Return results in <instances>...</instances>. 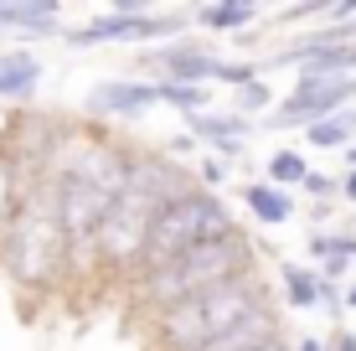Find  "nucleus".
<instances>
[{"label": "nucleus", "mask_w": 356, "mask_h": 351, "mask_svg": "<svg viewBox=\"0 0 356 351\" xmlns=\"http://www.w3.org/2000/svg\"><path fill=\"white\" fill-rule=\"evenodd\" d=\"M268 186H279V191H289V186H305V176H310V165H305V155L300 150H274L268 155Z\"/></svg>", "instance_id": "nucleus-21"}, {"label": "nucleus", "mask_w": 356, "mask_h": 351, "mask_svg": "<svg viewBox=\"0 0 356 351\" xmlns=\"http://www.w3.org/2000/svg\"><path fill=\"white\" fill-rule=\"evenodd\" d=\"M191 191H196V171H186L181 161H170L165 150H140V155H129V165H124V191H119V197L140 202L145 212H161L170 202L191 197Z\"/></svg>", "instance_id": "nucleus-7"}, {"label": "nucleus", "mask_w": 356, "mask_h": 351, "mask_svg": "<svg viewBox=\"0 0 356 351\" xmlns=\"http://www.w3.org/2000/svg\"><path fill=\"white\" fill-rule=\"evenodd\" d=\"M330 351H356V336H351V331H336V341H330Z\"/></svg>", "instance_id": "nucleus-28"}, {"label": "nucleus", "mask_w": 356, "mask_h": 351, "mask_svg": "<svg viewBox=\"0 0 356 351\" xmlns=\"http://www.w3.org/2000/svg\"><path fill=\"white\" fill-rule=\"evenodd\" d=\"M243 202H248V212L259 217V222H274V227H284L294 217V197H289V191H279V186H268V181L243 186Z\"/></svg>", "instance_id": "nucleus-17"}, {"label": "nucleus", "mask_w": 356, "mask_h": 351, "mask_svg": "<svg viewBox=\"0 0 356 351\" xmlns=\"http://www.w3.org/2000/svg\"><path fill=\"white\" fill-rule=\"evenodd\" d=\"M253 259H259L253 238L227 233V238H212V243H196L186 253H176V259L155 263V269H140L134 284H140V300L150 310H170V305H181V300H191V295H207V289H217L227 279L253 274Z\"/></svg>", "instance_id": "nucleus-1"}, {"label": "nucleus", "mask_w": 356, "mask_h": 351, "mask_svg": "<svg viewBox=\"0 0 356 351\" xmlns=\"http://www.w3.org/2000/svg\"><path fill=\"white\" fill-rule=\"evenodd\" d=\"M253 129H259V119H243V114H212V108H202V114H191V119H186V135H191V140L217 145L222 155H243V145H248Z\"/></svg>", "instance_id": "nucleus-12"}, {"label": "nucleus", "mask_w": 356, "mask_h": 351, "mask_svg": "<svg viewBox=\"0 0 356 351\" xmlns=\"http://www.w3.org/2000/svg\"><path fill=\"white\" fill-rule=\"evenodd\" d=\"M196 176H202V181H207V191H212L217 181H227V165H222V161H202V165H196Z\"/></svg>", "instance_id": "nucleus-27"}, {"label": "nucleus", "mask_w": 356, "mask_h": 351, "mask_svg": "<svg viewBox=\"0 0 356 351\" xmlns=\"http://www.w3.org/2000/svg\"><path fill=\"white\" fill-rule=\"evenodd\" d=\"M274 63L300 67V72H356V47H315V42H294L284 52H274Z\"/></svg>", "instance_id": "nucleus-14"}, {"label": "nucleus", "mask_w": 356, "mask_h": 351, "mask_svg": "<svg viewBox=\"0 0 356 351\" xmlns=\"http://www.w3.org/2000/svg\"><path fill=\"white\" fill-rule=\"evenodd\" d=\"M16 207H21V181H16V171H10L6 161H0V233L10 227Z\"/></svg>", "instance_id": "nucleus-25"}, {"label": "nucleus", "mask_w": 356, "mask_h": 351, "mask_svg": "<svg viewBox=\"0 0 356 351\" xmlns=\"http://www.w3.org/2000/svg\"><path fill=\"white\" fill-rule=\"evenodd\" d=\"M305 140H310L315 150H346V145L356 140V108H341V114L310 124V129H305Z\"/></svg>", "instance_id": "nucleus-18"}, {"label": "nucleus", "mask_w": 356, "mask_h": 351, "mask_svg": "<svg viewBox=\"0 0 356 351\" xmlns=\"http://www.w3.org/2000/svg\"><path fill=\"white\" fill-rule=\"evenodd\" d=\"M294 351H330V346L321 341V336H305V341H300V346H294Z\"/></svg>", "instance_id": "nucleus-29"}, {"label": "nucleus", "mask_w": 356, "mask_h": 351, "mask_svg": "<svg viewBox=\"0 0 356 351\" xmlns=\"http://www.w3.org/2000/svg\"><path fill=\"white\" fill-rule=\"evenodd\" d=\"M356 99V72H300V83L289 88V99H279L274 104V119H259V124L268 129H310V124H321V119L330 114H341V108H351Z\"/></svg>", "instance_id": "nucleus-5"}, {"label": "nucleus", "mask_w": 356, "mask_h": 351, "mask_svg": "<svg viewBox=\"0 0 356 351\" xmlns=\"http://www.w3.org/2000/svg\"><path fill=\"white\" fill-rule=\"evenodd\" d=\"M264 108H274V93H268L264 78H248L243 88H232V114L253 119V114H264Z\"/></svg>", "instance_id": "nucleus-23"}, {"label": "nucleus", "mask_w": 356, "mask_h": 351, "mask_svg": "<svg viewBox=\"0 0 356 351\" xmlns=\"http://www.w3.org/2000/svg\"><path fill=\"white\" fill-rule=\"evenodd\" d=\"M268 341H279V316H274V305H264V310H253V316H243L232 331H222L217 341H207L202 351H264Z\"/></svg>", "instance_id": "nucleus-13"}, {"label": "nucleus", "mask_w": 356, "mask_h": 351, "mask_svg": "<svg viewBox=\"0 0 356 351\" xmlns=\"http://www.w3.org/2000/svg\"><path fill=\"white\" fill-rule=\"evenodd\" d=\"M279 279H284V300L294 310H310L321 300V274L315 269H300V263H279Z\"/></svg>", "instance_id": "nucleus-19"}, {"label": "nucleus", "mask_w": 356, "mask_h": 351, "mask_svg": "<svg viewBox=\"0 0 356 351\" xmlns=\"http://www.w3.org/2000/svg\"><path fill=\"white\" fill-rule=\"evenodd\" d=\"M310 259L321 263V259H356V233H315L310 238Z\"/></svg>", "instance_id": "nucleus-24"}, {"label": "nucleus", "mask_w": 356, "mask_h": 351, "mask_svg": "<svg viewBox=\"0 0 356 351\" xmlns=\"http://www.w3.org/2000/svg\"><path fill=\"white\" fill-rule=\"evenodd\" d=\"M47 202H52V217H57V227H63L72 259L93 248V238H98V227H104V217L114 212V197H104V191L83 186V181H67V176H47Z\"/></svg>", "instance_id": "nucleus-6"}, {"label": "nucleus", "mask_w": 356, "mask_h": 351, "mask_svg": "<svg viewBox=\"0 0 356 351\" xmlns=\"http://www.w3.org/2000/svg\"><path fill=\"white\" fill-rule=\"evenodd\" d=\"M305 191H310V197H336V191H341V181L336 176H305Z\"/></svg>", "instance_id": "nucleus-26"}, {"label": "nucleus", "mask_w": 356, "mask_h": 351, "mask_svg": "<svg viewBox=\"0 0 356 351\" xmlns=\"http://www.w3.org/2000/svg\"><path fill=\"white\" fill-rule=\"evenodd\" d=\"M346 161H351V171H356V140L346 145Z\"/></svg>", "instance_id": "nucleus-31"}, {"label": "nucleus", "mask_w": 356, "mask_h": 351, "mask_svg": "<svg viewBox=\"0 0 356 351\" xmlns=\"http://www.w3.org/2000/svg\"><path fill=\"white\" fill-rule=\"evenodd\" d=\"M346 305H351V310H356V284H351V289H346Z\"/></svg>", "instance_id": "nucleus-32"}, {"label": "nucleus", "mask_w": 356, "mask_h": 351, "mask_svg": "<svg viewBox=\"0 0 356 351\" xmlns=\"http://www.w3.org/2000/svg\"><path fill=\"white\" fill-rule=\"evenodd\" d=\"M181 21L186 16H150V10L129 16V10H108V16L88 21V26L67 31L63 42L72 47V52H88V47H104V42H155V36H176Z\"/></svg>", "instance_id": "nucleus-9"}, {"label": "nucleus", "mask_w": 356, "mask_h": 351, "mask_svg": "<svg viewBox=\"0 0 356 351\" xmlns=\"http://www.w3.org/2000/svg\"><path fill=\"white\" fill-rule=\"evenodd\" d=\"M341 197L356 202V171H346V181H341Z\"/></svg>", "instance_id": "nucleus-30"}, {"label": "nucleus", "mask_w": 356, "mask_h": 351, "mask_svg": "<svg viewBox=\"0 0 356 351\" xmlns=\"http://www.w3.org/2000/svg\"><path fill=\"white\" fill-rule=\"evenodd\" d=\"M253 16H259V6H248V0H222V6H202L196 10V21L212 26V31H243Z\"/></svg>", "instance_id": "nucleus-20"}, {"label": "nucleus", "mask_w": 356, "mask_h": 351, "mask_svg": "<svg viewBox=\"0 0 356 351\" xmlns=\"http://www.w3.org/2000/svg\"><path fill=\"white\" fill-rule=\"evenodd\" d=\"M63 26V10L52 0H6V31L21 36H57Z\"/></svg>", "instance_id": "nucleus-16"}, {"label": "nucleus", "mask_w": 356, "mask_h": 351, "mask_svg": "<svg viewBox=\"0 0 356 351\" xmlns=\"http://www.w3.org/2000/svg\"><path fill=\"white\" fill-rule=\"evenodd\" d=\"M150 217L155 212H145L140 202H129V197H114V212L104 217V227H98V238H93V259L104 263V269H119V274H140V263H145V233H150Z\"/></svg>", "instance_id": "nucleus-8"}, {"label": "nucleus", "mask_w": 356, "mask_h": 351, "mask_svg": "<svg viewBox=\"0 0 356 351\" xmlns=\"http://www.w3.org/2000/svg\"><path fill=\"white\" fill-rule=\"evenodd\" d=\"M42 83V57L26 52V47H10L0 52V99L6 104H26Z\"/></svg>", "instance_id": "nucleus-15"}, {"label": "nucleus", "mask_w": 356, "mask_h": 351, "mask_svg": "<svg viewBox=\"0 0 356 351\" xmlns=\"http://www.w3.org/2000/svg\"><path fill=\"white\" fill-rule=\"evenodd\" d=\"M264 305H268V284L253 269L243 279H227L170 310H155V341H161V351H202L207 341H217L222 331H232L243 316H253Z\"/></svg>", "instance_id": "nucleus-3"}, {"label": "nucleus", "mask_w": 356, "mask_h": 351, "mask_svg": "<svg viewBox=\"0 0 356 351\" xmlns=\"http://www.w3.org/2000/svg\"><path fill=\"white\" fill-rule=\"evenodd\" d=\"M67 263H72V253L52 217V202H47V181L36 191L21 186V207L10 217V227L0 233V269L21 289H52Z\"/></svg>", "instance_id": "nucleus-2"}, {"label": "nucleus", "mask_w": 356, "mask_h": 351, "mask_svg": "<svg viewBox=\"0 0 356 351\" xmlns=\"http://www.w3.org/2000/svg\"><path fill=\"white\" fill-rule=\"evenodd\" d=\"M227 233H238L227 202L217 197V191L196 186L191 197L170 202V207H161V212L150 217V233H145V263H140V269H155V263L176 259V253H186V248H196V243L227 238Z\"/></svg>", "instance_id": "nucleus-4"}, {"label": "nucleus", "mask_w": 356, "mask_h": 351, "mask_svg": "<svg viewBox=\"0 0 356 351\" xmlns=\"http://www.w3.org/2000/svg\"><path fill=\"white\" fill-rule=\"evenodd\" d=\"M150 63L161 67V83H196V88H212L217 72H222V57H212L202 42H170V47H155Z\"/></svg>", "instance_id": "nucleus-10"}, {"label": "nucleus", "mask_w": 356, "mask_h": 351, "mask_svg": "<svg viewBox=\"0 0 356 351\" xmlns=\"http://www.w3.org/2000/svg\"><path fill=\"white\" fill-rule=\"evenodd\" d=\"M161 88V104H170V108H181V114H202L207 108V99H212V88H196V83H155Z\"/></svg>", "instance_id": "nucleus-22"}, {"label": "nucleus", "mask_w": 356, "mask_h": 351, "mask_svg": "<svg viewBox=\"0 0 356 351\" xmlns=\"http://www.w3.org/2000/svg\"><path fill=\"white\" fill-rule=\"evenodd\" d=\"M155 104H161V88H155V83H140V78H104L88 93V108L98 119H140L145 108H155Z\"/></svg>", "instance_id": "nucleus-11"}]
</instances>
